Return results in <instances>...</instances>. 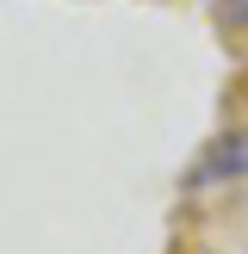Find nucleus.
<instances>
[{
    "label": "nucleus",
    "mask_w": 248,
    "mask_h": 254,
    "mask_svg": "<svg viewBox=\"0 0 248 254\" xmlns=\"http://www.w3.org/2000/svg\"><path fill=\"white\" fill-rule=\"evenodd\" d=\"M236 180H248V130H223V136H211L205 149H198V161L186 168V186H236Z\"/></svg>",
    "instance_id": "1"
},
{
    "label": "nucleus",
    "mask_w": 248,
    "mask_h": 254,
    "mask_svg": "<svg viewBox=\"0 0 248 254\" xmlns=\"http://www.w3.org/2000/svg\"><path fill=\"white\" fill-rule=\"evenodd\" d=\"M217 19H223V25H248V0H223Z\"/></svg>",
    "instance_id": "2"
}]
</instances>
